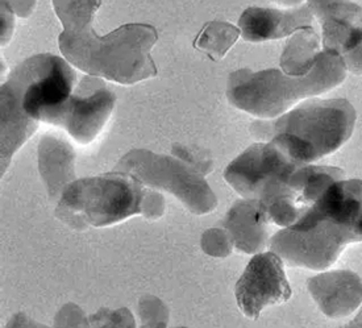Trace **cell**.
<instances>
[{
    "mask_svg": "<svg viewBox=\"0 0 362 328\" xmlns=\"http://www.w3.org/2000/svg\"><path fill=\"white\" fill-rule=\"evenodd\" d=\"M362 242V180L331 184L296 224L276 232L270 250L288 266L322 271L334 265L344 248Z\"/></svg>",
    "mask_w": 362,
    "mask_h": 328,
    "instance_id": "obj_1",
    "label": "cell"
},
{
    "mask_svg": "<svg viewBox=\"0 0 362 328\" xmlns=\"http://www.w3.org/2000/svg\"><path fill=\"white\" fill-rule=\"evenodd\" d=\"M76 82V70L66 59L48 53L29 57L11 71L0 87L1 175L37 131L40 115L64 103Z\"/></svg>",
    "mask_w": 362,
    "mask_h": 328,
    "instance_id": "obj_2",
    "label": "cell"
},
{
    "mask_svg": "<svg viewBox=\"0 0 362 328\" xmlns=\"http://www.w3.org/2000/svg\"><path fill=\"white\" fill-rule=\"evenodd\" d=\"M157 40V29L151 24H124L98 36L93 21H86L64 28L58 47L69 64L88 76L134 85L157 76L151 56Z\"/></svg>",
    "mask_w": 362,
    "mask_h": 328,
    "instance_id": "obj_3",
    "label": "cell"
},
{
    "mask_svg": "<svg viewBox=\"0 0 362 328\" xmlns=\"http://www.w3.org/2000/svg\"><path fill=\"white\" fill-rule=\"evenodd\" d=\"M163 213V194L119 170L73 181L64 189L56 209L58 219L79 232L114 226L134 215L157 221Z\"/></svg>",
    "mask_w": 362,
    "mask_h": 328,
    "instance_id": "obj_4",
    "label": "cell"
},
{
    "mask_svg": "<svg viewBox=\"0 0 362 328\" xmlns=\"http://www.w3.org/2000/svg\"><path fill=\"white\" fill-rule=\"evenodd\" d=\"M356 120V110L346 99L310 98L279 117L252 123L250 131L269 139L296 163L313 164L352 137Z\"/></svg>",
    "mask_w": 362,
    "mask_h": 328,
    "instance_id": "obj_5",
    "label": "cell"
},
{
    "mask_svg": "<svg viewBox=\"0 0 362 328\" xmlns=\"http://www.w3.org/2000/svg\"><path fill=\"white\" fill-rule=\"evenodd\" d=\"M345 77L343 58L322 50L305 77H293L278 69L236 70L229 76L226 95L238 110L259 119H276L302 100L341 85Z\"/></svg>",
    "mask_w": 362,
    "mask_h": 328,
    "instance_id": "obj_6",
    "label": "cell"
},
{
    "mask_svg": "<svg viewBox=\"0 0 362 328\" xmlns=\"http://www.w3.org/2000/svg\"><path fill=\"white\" fill-rule=\"evenodd\" d=\"M114 170L131 174L151 189L172 194L192 213L207 215L218 207V198L206 175L175 156L132 149L119 160Z\"/></svg>",
    "mask_w": 362,
    "mask_h": 328,
    "instance_id": "obj_7",
    "label": "cell"
},
{
    "mask_svg": "<svg viewBox=\"0 0 362 328\" xmlns=\"http://www.w3.org/2000/svg\"><path fill=\"white\" fill-rule=\"evenodd\" d=\"M115 103L116 95L103 78L87 74L64 103L45 110L40 122L62 127L79 144H90L102 132Z\"/></svg>",
    "mask_w": 362,
    "mask_h": 328,
    "instance_id": "obj_8",
    "label": "cell"
},
{
    "mask_svg": "<svg viewBox=\"0 0 362 328\" xmlns=\"http://www.w3.org/2000/svg\"><path fill=\"white\" fill-rule=\"evenodd\" d=\"M300 165L274 143L262 141L235 158L227 166L224 180L243 198L264 201Z\"/></svg>",
    "mask_w": 362,
    "mask_h": 328,
    "instance_id": "obj_9",
    "label": "cell"
},
{
    "mask_svg": "<svg viewBox=\"0 0 362 328\" xmlns=\"http://www.w3.org/2000/svg\"><path fill=\"white\" fill-rule=\"evenodd\" d=\"M345 178L343 169L336 166L300 165L285 184L261 201L270 222L286 228L299 222L317 202L325 190L337 180Z\"/></svg>",
    "mask_w": 362,
    "mask_h": 328,
    "instance_id": "obj_10",
    "label": "cell"
},
{
    "mask_svg": "<svg viewBox=\"0 0 362 328\" xmlns=\"http://www.w3.org/2000/svg\"><path fill=\"white\" fill-rule=\"evenodd\" d=\"M291 294L285 262L273 251L256 253L235 288L238 309L249 319H258L262 310L286 302Z\"/></svg>",
    "mask_w": 362,
    "mask_h": 328,
    "instance_id": "obj_11",
    "label": "cell"
},
{
    "mask_svg": "<svg viewBox=\"0 0 362 328\" xmlns=\"http://www.w3.org/2000/svg\"><path fill=\"white\" fill-rule=\"evenodd\" d=\"M319 310L331 319L352 315L362 303V277L351 271L320 273L307 281Z\"/></svg>",
    "mask_w": 362,
    "mask_h": 328,
    "instance_id": "obj_12",
    "label": "cell"
},
{
    "mask_svg": "<svg viewBox=\"0 0 362 328\" xmlns=\"http://www.w3.org/2000/svg\"><path fill=\"white\" fill-rule=\"evenodd\" d=\"M314 15L307 3L291 10L249 7L238 20L241 37L248 42H264L291 36L299 28L311 25Z\"/></svg>",
    "mask_w": 362,
    "mask_h": 328,
    "instance_id": "obj_13",
    "label": "cell"
},
{
    "mask_svg": "<svg viewBox=\"0 0 362 328\" xmlns=\"http://www.w3.org/2000/svg\"><path fill=\"white\" fill-rule=\"evenodd\" d=\"M270 223L261 201L244 198L229 209L223 226L230 233L238 251L255 254L264 252L270 244Z\"/></svg>",
    "mask_w": 362,
    "mask_h": 328,
    "instance_id": "obj_14",
    "label": "cell"
},
{
    "mask_svg": "<svg viewBox=\"0 0 362 328\" xmlns=\"http://www.w3.org/2000/svg\"><path fill=\"white\" fill-rule=\"evenodd\" d=\"M37 156L38 172L49 198L59 201L64 189L76 180V151L66 140L45 135L40 140Z\"/></svg>",
    "mask_w": 362,
    "mask_h": 328,
    "instance_id": "obj_15",
    "label": "cell"
},
{
    "mask_svg": "<svg viewBox=\"0 0 362 328\" xmlns=\"http://www.w3.org/2000/svg\"><path fill=\"white\" fill-rule=\"evenodd\" d=\"M322 37L311 25L294 32L279 59L281 70L293 77H305L315 65L322 53Z\"/></svg>",
    "mask_w": 362,
    "mask_h": 328,
    "instance_id": "obj_16",
    "label": "cell"
},
{
    "mask_svg": "<svg viewBox=\"0 0 362 328\" xmlns=\"http://www.w3.org/2000/svg\"><path fill=\"white\" fill-rule=\"evenodd\" d=\"M320 27H362V7L352 0H307Z\"/></svg>",
    "mask_w": 362,
    "mask_h": 328,
    "instance_id": "obj_17",
    "label": "cell"
},
{
    "mask_svg": "<svg viewBox=\"0 0 362 328\" xmlns=\"http://www.w3.org/2000/svg\"><path fill=\"white\" fill-rule=\"evenodd\" d=\"M241 29L227 21H209L194 41V48L206 53L211 61L216 62L226 57L230 48L238 42Z\"/></svg>",
    "mask_w": 362,
    "mask_h": 328,
    "instance_id": "obj_18",
    "label": "cell"
},
{
    "mask_svg": "<svg viewBox=\"0 0 362 328\" xmlns=\"http://www.w3.org/2000/svg\"><path fill=\"white\" fill-rule=\"evenodd\" d=\"M102 0H53V8L62 28L94 20Z\"/></svg>",
    "mask_w": 362,
    "mask_h": 328,
    "instance_id": "obj_19",
    "label": "cell"
},
{
    "mask_svg": "<svg viewBox=\"0 0 362 328\" xmlns=\"http://www.w3.org/2000/svg\"><path fill=\"white\" fill-rule=\"evenodd\" d=\"M202 250L212 257H227L233 251V239L226 228H210L202 235Z\"/></svg>",
    "mask_w": 362,
    "mask_h": 328,
    "instance_id": "obj_20",
    "label": "cell"
},
{
    "mask_svg": "<svg viewBox=\"0 0 362 328\" xmlns=\"http://www.w3.org/2000/svg\"><path fill=\"white\" fill-rule=\"evenodd\" d=\"M172 155L183 160L185 163L194 166L198 172L207 175L212 172L214 160L207 151H203L198 146H186V145H173Z\"/></svg>",
    "mask_w": 362,
    "mask_h": 328,
    "instance_id": "obj_21",
    "label": "cell"
},
{
    "mask_svg": "<svg viewBox=\"0 0 362 328\" xmlns=\"http://www.w3.org/2000/svg\"><path fill=\"white\" fill-rule=\"evenodd\" d=\"M140 318L144 326L165 327L169 320V310L163 302L156 297H145L139 306Z\"/></svg>",
    "mask_w": 362,
    "mask_h": 328,
    "instance_id": "obj_22",
    "label": "cell"
},
{
    "mask_svg": "<svg viewBox=\"0 0 362 328\" xmlns=\"http://www.w3.org/2000/svg\"><path fill=\"white\" fill-rule=\"evenodd\" d=\"M90 326L99 327H134L132 312L128 309L108 310L103 308L88 318Z\"/></svg>",
    "mask_w": 362,
    "mask_h": 328,
    "instance_id": "obj_23",
    "label": "cell"
},
{
    "mask_svg": "<svg viewBox=\"0 0 362 328\" xmlns=\"http://www.w3.org/2000/svg\"><path fill=\"white\" fill-rule=\"evenodd\" d=\"M54 324L59 326V327L90 326L88 318H86V315L83 314L82 309L78 308L76 305H73V303L65 305L62 309L59 310V312L56 315Z\"/></svg>",
    "mask_w": 362,
    "mask_h": 328,
    "instance_id": "obj_24",
    "label": "cell"
},
{
    "mask_svg": "<svg viewBox=\"0 0 362 328\" xmlns=\"http://www.w3.org/2000/svg\"><path fill=\"white\" fill-rule=\"evenodd\" d=\"M15 28V12L10 6L1 0V47L10 42Z\"/></svg>",
    "mask_w": 362,
    "mask_h": 328,
    "instance_id": "obj_25",
    "label": "cell"
},
{
    "mask_svg": "<svg viewBox=\"0 0 362 328\" xmlns=\"http://www.w3.org/2000/svg\"><path fill=\"white\" fill-rule=\"evenodd\" d=\"M341 58H343L344 66L346 69V71H351L352 74H356V76H361L362 42L357 48L353 49L346 54H344Z\"/></svg>",
    "mask_w": 362,
    "mask_h": 328,
    "instance_id": "obj_26",
    "label": "cell"
},
{
    "mask_svg": "<svg viewBox=\"0 0 362 328\" xmlns=\"http://www.w3.org/2000/svg\"><path fill=\"white\" fill-rule=\"evenodd\" d=\"M6 1L15 12L16 16L21 19L29 18L36 8V0H3Z\"/></svg>",
    "mask_w": 362,
    "mask_h": 328,
    "instance_id": "obj_27",
    "label": "cell"
},
{
    "mask_svg": "<svg viewBox=\"0 0 362 328\" xmlns=\"http://www.w3.org/2000/svg\"><path fill=\"white\" fill-rule=\"evenodd\" d=\"M23 326L32 327V326H37V323L28 319L27 315L18 314V315H13V318L11 319L10 322H8V324H7V327H23Z\"/></svg>",
    "mask_w": 362,
    "mask_h": 328,
    "instance_id": "obj_28",
    "label": "cell"
},
{
    "mask_svg": "<svg viewBox=\"0 0 362 328\" xmlns=\"http://www.w3.org/2000/svg\"><path fill=\"white\" fill-rule=\"evenodd\" d=\"M276 3L278 6H282V7H298L302 4L303 0H272Z\"/></svg>",
    "mask_w": 362,
    "mask_h": 328,
    "instance_id": "obj_29",
    "label": "cell"
},
{
    "mask_svg": "<svg viewBox=\"0 0 362 328\" xmlns=\"http://www.w3.org/2000/svg\"><path fill=\"white\" fill-rule=\"evenodd\" d=\"M349 327H362V309L358 311V314L356 315V318L352 322L348 323Z\"/></svg>",
    "mask_w": 362,
    "mask_h": 328,
    "instance_id": "obj_30",
    "label": "cell"
}]
</instances>
